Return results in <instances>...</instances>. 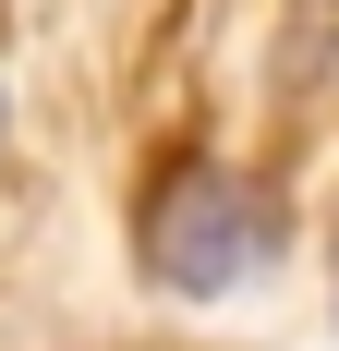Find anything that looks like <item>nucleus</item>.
Listing matches in <instances>:
<instances>
[{
  "label": "nucleus",
  "mask_w": 339,
  "mask_h": 351,
  "mask_svg": "<svg viewBox=\"0 0 339 351\" xmlns=\"http://www.w3.org/2000/svg\"><path fill=\"white\" fill-rule=\"evenodd\" d=\"M279 254V194L267 182H231V170H182L145 206V267H158L170 291H242L255 267Z\"/></svg>",
  "instance_id": "nucleus-1"
}]
</instances>
